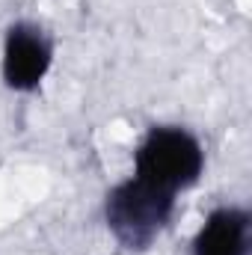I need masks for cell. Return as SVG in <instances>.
Wrapping results in <instances>:
<instances>
[{
  "mask_svg": "<svg viewBox=\"0 0 252 255\" xmlns=\"http://www.w3.org/2000/svg\"><path fill=\"white\" fill-rule=\"evenodd\" d=\"M202 145L184 128H151L133 157V175L160 187L178 193L196 184L202 175Z\"/></svg>",
  "mask_w": 252,
  "mask_h": 255,
  "instance_id": "obj_2",
  "label": "cell"
},
{
  "mask_svg": "<svg viewBox=\"0 0 252 255\" xmlns=\"http://www.w3.org/2000/svg\"><path fill=\"white\" fill-rule=\"evenodd\" d=\"M51 68V45L33 24H15L3 48V77L12 89H36Z\"/></svg>",
  "mask_w": 252,
  "mask_h": 255,
  "instance_id": "obj_3",
  "label": "cell"
},
{
  "mask_svg": "<svg viewBox=\"0 0 252 255\" xmlns=\"http://www.w3.org/2000/svg\"><path fill=\"white\" fill-rule=\"evenodd\" d=\"M175 208V193L160 190L142 178H127L107 196L104 214L116 241L127 250H145L160 229L169 223Z\"/></svg>",
  "mask_w": 252,
  "mask_h": 255,
  "instance_id": "obj_1",
  "label": "cell"
},
{
  "mask_svg": "<svg viewBox=\"0 0 252 255\" xmlns=\"http://www.w3.org/2000/svg\"><path fill=\"white\" fill-rule=\"evenodd\" d=\"M250 253V214L241 208L214 211L193 241V255H247Z\"/></svg>",
  "mask_w": 252,
  "mask_h": 255,
  "instance_id": "obj_4",
  "label": "cell"
}]
</instances>
